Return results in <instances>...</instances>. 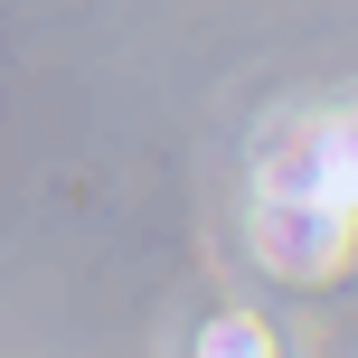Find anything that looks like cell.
Here are the masks:
<instances>
[{
  "mask_svg": "<svg viewBox=\"0 0 358 358\" xmlns=\"http://www.w3.org/2000/svg\"><path fill=\"white\" fill-rule=\"evenodd\" d=\"M198 358H283V340H273L255 311H217V321L198 330Z\"/></svg>",
  "mask_w": 358,
  "mask_h": 358,
  "instance_id": "cell-3",
  "label": "cell"
},
{
  "mask_svg": "<svg viewBox=\"0 0 358 358\" xmlns=\"http://www.w3.org/2000/svg\"><path fill=\"white\" fill-rule=\"evenodd\" d=\"M264 198H302V208L358 217V94L302 113L292 132H273V151H264Z\"/></svg>",
  "mask_w": 358,
  "mask_h": 358,
  "instance_id": "cell-1",
  "label": "cell"
},
{
  "mask_svg": "<svg viewBox=\"0 0 358 358\" xmlns=\"http://www.w3.org/2000/svg\"><path fill=\"white\" fill-rule=\"evenodd\" d=\"M255 255L292 283H330V273L358 264V217H330V208H302V198H264L255 208Z\"/></svg>",
  "mask_w": 358,
  "mask_h": 358,
  "instance_id": "cell-2",
  "label": "cell"
}]
</instances>
